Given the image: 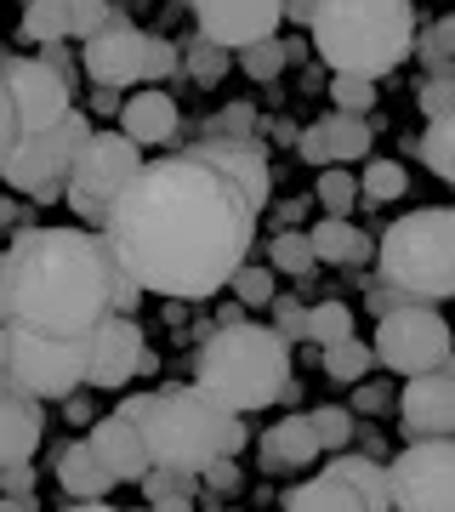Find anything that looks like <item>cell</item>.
Here are the masks:
<instances>
[{
	"label": "cell",
	"mask_w": 455,
	"mask_h": 512,
	"mask_svg": "<svg viewBox=\"0 0 455 512\" xmlns=\"http://www.w3.org/2000/svg\"><path fill=\"white\" fill-rule=\"evenodd\" d=\"M251 103H228V109L217 114V131H211V137H251Z\"/></svg>",
	"instance_id": "cell-44"
},
{
	"label": "cell",
	"mask_w": 455,
	"mask_h": 512,
	"mask_svg": "<svg viewBox=\"0 0 455 512\" xmlns=\"http://www.w3.org/2000/svg\"><path fill=\"white\" fill-rule=\"evenodd\" d=\"M137 484H143L148 501H171V495H194V490H200V484H194V473H177V467H148Z\"/></svg>",
	"instance_id": "cell-39"
},
{
	"label": "cell",
	"mask_w": 455,
	"mask_h": 512,
	"mask_svg": "<svg viewBox=\"0 0 455 512\" xmlns=\"http://www.w3.org/2000/svg\"><path fill=\"white\" fill-rule=\"evenodd\" d=\"M364 194L370 200H399L404 194V165L399 160H364Z\"/></svg>",
	"instance_id": "cell-37"
},
{
	"label": "cell",
	"mask_w": 455,
	"mask_h": 512,
	"mask_svg": "<svg viewBox=\"0 0 455 512\" xmlns=\"http://www.w3.org/2000/svg\"><path fill=\"white\" fill-rule=\"evenodd\" d=\"M319 131H325L330 165H353L370 154V126H364L359 114H330V120H319Z\"/></svg>",
	"instance_id": "cell-26"
},
{
	"label": "cell",
	"mask_w": 455,
	"mask_h": 512,
	"mask_svg": "<svg viewBox=\"0 0 455 512\" xmlns=\"http://www.w3.org/2000/svg\"><path fill=\"white\" fill-rule=\"evenodd\" d=\"M194 382L217 404H228L234 416L268 410L291 387V342L273 325H245V319L239 325H222L200 348V376Z\"/></svg>",
	"instance_id": "cell-5"
},
{
	"label": "cell",
	"mask_w": 455,
	"mask_h": 512,
	"mask_svg": "<svg viewBox=\"0 0 455 512\" xmlns=\"http://www.w3.org/2000/svg\"><path fill=\"white\" fill-rule=\"evenodd\" d=\"M273 330L296 342V336H308V308L296 302V296H273Z\"/></svg>",
	"instance_id": "cell-43"
},
{
	"label": "cell",
	"mask_w": 455,
	"mask_h": 512,
	"mask_svg": "<svg viewBox=\"0 0 455 512\" xmlns=\"http://www.w3.org/2000/svg\"><path fill=\"white\" fill-rule=\"evenodd\" d=\"M91 143V120L80 109H69L57 126L46 131H29L12 143V154L0 160V183L29 194V200H57L63 188H69V165L74 154Z\"/></svg>",
	"instance_id": "cell-8"
},
{
	"label": "cell",
	"mask_w": 455,
	"mask_h": 512,
	"mask_svg": "<svg viewBox=\"0 0 455 512\" xmlns=\"http://www.w3.org/2000/svg\"><path fill=\"white\" fill-rule=\"evenodd\" d=\"M308 29L336 74L376 80L399 69L416 46V6L410 0H319V18Z\"/></svg>",
	"instance_id": "cell-4"
},
{
	"label": "cell",
	"mask_w": 455,
	"mask_h": 512,
	"mask_svg": "<svg viewBox=\"0 0 455 512\" xmlns=\"http://www.w3.org/2000/svg\"><path fill=\"white\" fill-rule=\"evenodd\" d=\"M40 433H46V416H40V404H35V399H23V393H0V467L35 461Z\"/></svg>",
	"instance_id": "cell-19"
},
{
	"label": "cell",
	"mask_w": 455,
	"mask_h": 512,
	"mask_svg": "<svg viewBox=\"0 0 455 512\" xmlns=\"http://www.w3.org/2000/svg\"><path fill=\"white\" fill-rule=\"evenodd\" d=\"M262 456H268V467H308V461L319 456V433H313V421L308 416H285L268 433Z\"/></svg>",
	"instance_id": "cell-23"
},
{
	"label": "cell",
	"mask_w": 455,
	"mask_h": 512,
	"mask_svg": "<svg viewBox=\"0 0 455 512\" xmlns=\"http://www.w3.org/2000/svg\"><path fill=\"white\" fill-rule=\"evenodd\" d=\"M86 63L91 86H109V92H126V86H143V63H148V35L143 29H131L126 18H114L103 35L86 40Z\"/></svg>",
	"instance_id": "cell-15"
},
{
	"label": "cell",
	"mask_w": 455,
	"mask_h": 512,
	"mask_svg": "<svg viewBox=\"0 0 455 512\" xmlns=\"http://www.w3.org/2000/svg\"><path fill=\"white\" fill-rule=\"evenodd\" d=\"M182 69L194 74L200 86H217L222 74H228V52H222V46H211V40H194V46L182 52Z\"/></svg>",
	"instance_id": "cell-36"
},
{
	"label": "cell",
	"mask_w": 455,
	"mask_h": 512,
	"mask_svg": "<svg viewBox=\"0 0 455 512\" xmlns=\"http://www.w3.org/2000/svg\"><path fill=\"white\" fill-rule=\"evenodd\" d=\"M18 35H23V40H35V46H57V40H69V18H63V0H29V6H23Z\"/></svg>",
	"instance_id": "cell-27"
},
{
	"label": "cell",
	"mask_w": 455,
	"mask_h": 512,
	"mask_svg": "<svg viewBox=\"0 0 455 512\" xmlns=\"http://www.w3.org/2000/svg\"><path fill=\"white\" fill-rule=\"evenodd\" d=\"M18 143V109H12V92H6V74H0V160Z\"/></svg>",
	"instance_id": "cell-46"
},
{
	"label": "cell",
	"mask_w": 455,
	"mask_h": 512,
	"mask_svg": "<svg viewBox=\"0 0 455 512\" xmlns=\"http://www.w3.org/2000/svg\"><path fill=\"white\" fill-rule=\"evenodd\" d=\"M273 274H291V279H302V274H313V245H308V234H279L273 239Z\"/></svg>",
	"instance_id": "cell-35"
},
{
	"label": "cell",
	"mask_w": 455,
	"mask_h": 512,
	"mask_svg": "<svg viewBox=\"0 0 455 512\" xmlns=\"http://www.w3.org/2000/svg\"><path fill=\"white\" fill-rule=\"evenodd\" d=\"M0 512H29V501H23V495H12V501H0Z\"/></svg>",
	"instance_id": "cell-55"
},
{
	"label": "cell",
	"mask_w": 455,
	"mask_h": 512,
	"mask_svg": "<svg viewBox=\"0 0 455 512\" xmlns=\"http://www.w3.org/2000/svg\"><path fill=\"white\" fill-rule=\"evenodd\" d=\"M0 490H6V495H29V490H35L29 461H18V467H0Z\"/></svg>",
	"instance_id": "cell-48"
},
{
	"label": "cell",
	"mask_w": 455,
	"mask_h": 512,
	"mask_svg": "<svg viewBox=\"0 0 455 512\" xmlns=\"http://www.w3.org/2000/svg\"><path fill=\"white\" fill-rule=\"evenodd\" d=\"M0 325H12V279H6V251H0Z\"/></svg>",
	"instance_id": "cell-52"
},
{
	"label": "cell",
	"mask_w": 455,
	"mask_h": 512,
	"mask_svg": "<svg viewBox=\"0 0 455 512\" xmlns=\"http://www.w3.org/2000/svg\"><path fill=\"white\" fill-rule=\"evenodd\" d=\"M200 40L222 52H245L256 40H273L285 23V0H194Z\"/></svg>",
	"instance_id": "cell-13"
},
{
	"label": "cell",
	"mask_w": 455,
	"mask_h": 512,
	"mask_svg": "<svg viewBox=\"0 0 455 512\" xmlns=\"http://www.w3.org/2000/svg\"><path fill=\"white\" fill-rule=\"evenodd\" d=\"M63 512H120V507H109V501H74V507H63Z\"/></svg>",
	"instance_id": "cell-54"
},
{
	"label": "cell",
	"mask_w": 455,
	"mask_h": 512,
	"mask_svg": "<svg viewBox=\"0 0 455 512\" xmlns=\"http://www.w3.org/2000/svg\"><path fill=\"white\" fill-rule=\"evenodd\" d=\"M353 410H364V416H376V410H387V387H370V382H364L359 393H353Z\"/></svg>",
	"instance_id": "cell-50"
},
{
	"label": "cell",
	"mask_w": 455,
	"mask_h": 512,
	"mask_svg": "<svg viewBox=\"0 0 455 512\" xmlns=\"http://www.w3.org/2000/svg\"><path fill=\"white\" fill-rule=\"evenodd\" d=\"M376 365L399 370V376H427V370H444L450 359V325L438 319L433 308H421V302H404V308L382 313V325H376Z\"/></svg>",
	"instance_id": "cell-10"
},
{
	"label": "cell",
	"mask_w": 455,
	"mask_h": 512,
	"mask_svg": "<svg viewBox=\"0 0 455 512\" xmlns=\"http://www.w3.org/2000/svg\"><path fill=\"white\" fill-rule=\"evenodd\" d=\"M222 512H228V507H222Z\"/></svg>",
	"instance_id": "cell-58"
},
{
	"label": "cell",
	"mask_w": 455,
	"mask_h": 512,
	"mask_svg": "<svg viewBox=\"0 0 455 512\" xmlns=\"http://www.w3.org/2000/svg\"><path fill=\"white\" fill-rule=\"evenodd\" d=\"M256 205L194 148L143 165L103 222V245L143 291L200 302L245 268Z\"/></svg>",
	"instance_id": "cell-1"
},
{
	"label": "cell",
	"mask_w": 455,
	"mask_h": 512,
	"mask_svg": "<svg viewBox=\"0 0 455 512\" xmlns=\"http://www.w3.org/2000/svg\"><path fill=\"white\" fill-rule=\"evenodd\" d=\"M0 359L6 376L23 399H74V387L86 382V342H52L35 330L0 325Z\"/></svg>",
	"instance_id": "cell-9"
},
{
	"label": "cell",
	"mask_w": 455,
	"mask_h": 512,
	"mask_svg": "<svg viewBox=\"0 0 455 512\" xmlns=\"http://www.w3.org/2000/svg\"><path fill=\"white\" fill-rule=\"evenodd\" d=\"M330 478H342V484H353L359 490V501L370 512H393V495H387V467L382 461H370V456H336L330 461Z\"/></svg>",
	"instance_id": "cell-25"
},
{
	"label": "cell",
	"mask_w": 455,
	"mask_h": 512,
	"mask_svg": "<svg viewBox=\"0 0 455 512\" xmlns=\"http://www.w3.org/2000/svg\"><path fill=\"white\" fill-rule=\"evenodd\" d=\"M200 160H211L222 171V177H234L239 188H245V200L262 211L268 205V188H273V177H268V154L251 143V137H205L200 148H194Z\"/></svg>",
	"instance_id": "cell-17"
},
{
	"label": "cell",
	"mask_w": 455,
	"mask_h": 512,
	"mask_svg": "<svg viewBox=\"0 0 455 512\" xmlns=\"http://www.w3.org/2000/svg\"><path fill=\"white\" fill-rule=\"evenodd\" d=\"M0 74H6V92H12V109H18V137L29 131L57 126L69 103V80L57 69H46L40 57H0Z\"/></svg>",
	"instance_id": "cell-12"
},
{
	"label": "cell",
	"mask_w": 455,
	"mask_h": 512,
	"mask_svg": "<svg viewBox=\"0 0 455 512\" xmlns=\"http://www.w3.org/2000/svg\"><path fill=\"white\" fill-rule=\"evenodd\" d=\"M234 296H239V308H268L273 302V268H234Z\"/></svg>",
	"instance_id": "cell-38"
},
{
	"label": "cell",
	"mask_w": 455,
	"mask_h": 512,
	"mask_svg": "<svg viewBox=\"0 0 455 512\" xmlns=\"http://www.w3.org/2000/svg\"><path fill=\"white\" fill-rule=\"evenodd\" d=\"M342 336H353V308L347 302H319V308H308V342L330 348Z\"/></svg>",
	"instance_id": "cell-31"
},
{
	"label": "cell",
	"mask_w": 455,
	"mask_h": 512,
	"mask_svg": "<svg viewBox=\"0 0 455 512\" xmlns=\"http://www.w3.org/2000/svg\"><path fill=\"white\" fill-rule=\"evenodd\" d=\"M120 421H131L148 444V461L154 467H177V473H194L200 478L211 461L222 456H239L245 450V421L217 404L200 382L188 387H154V393H131L120 399L114 410Z\"/></svg>",
	"instance_id": "cell-3"
},
{
	"label": "cell",
	"mask_w": 455,
	"mask_h": 512,
	"mask_svg": "<svg viewBox=\"0 0 455 512\" xmlns=\"http://www.w3.org/2000/svg\"><path fill=\"white\" fill-rule=\"evenodd\" d=\"M57 484H63V490H69L74 501H109L120 478H114L109 467H103V461L91 456V444L80 439V444H69V450L57 456Z\"/></svg>",
	"instance_id": "cell-21"
},
{
	"label": "cell",
	"mask_w": 455,
	"mask_h": 512,
	"mask_svg": "<svg viewBox=\"0 0 455 512\" xmlns=\"http://www.w3.org/2000/svg\"><path fill=\"white\" fill-rule=\"evenodd\" d=\"M296 154L308 165H330V148H325V131H319V120H313L308 131H296Z\"/></svg>",
	"instance_id": "cell-47"
},
{
	"label": "cell",
	"mask_w": 455,
	"mask_h": 512,
	"mask_svg": "<svg viewBox=\"0 0 455 512\" xmlns=\"http://www.w3.org/2000/svg\"><path fill=\"white\" fill-rule=\"evenodd\" d=\"M421 114H427V120H444V114H455V69H450V74H433V80L421 86Z\"/></svg>",
	"instance_id": "cell-42"
},
{
	"label": "cell",
	"mask_w": 455,
	"mask_h": 512,
	"mask_svg": "<svg viewBox=\"0 0 455 512\" xmlns=\"http://www.w3.org/2000/svg\"><path fill=\"white\" fill-rule=\"evenodd\" d=\"M399 416L416 439H455V376L450 370H427V376H404Z\"/></svg>",
	"instance_id": "cell-16"
},
{
	"label": "cell",
	"mask_w": 455,
	"mask_h": 512,
	"mask_svg": "<svg viewBox=\"0 0 455 512\" xmlns=\"http://www.w3.org/2000/svg\"><path fill=\"white\" fill-rule=\"evenodd\" d=\"M154 512H194V501L188 495H171V501H154Z\"/></svg>",
	"instance_id": "cell-53"
},
{
	"label": "cell",
	"mask_w": 455,
	"mask_h": 512,
	"mask_svg": "<svg viewBox=\"0 0 455 512\" xmlns=\"http://www.w3.org/2000/svg\"><path fill=\"white\" fill-rule=\"evenodd\" d=\"M427 57L438 63V74H450V69H444V57H455V18H438L433 23V35H427Z\"/></svg>",
	"instance_id": "cell-45"
},
{
	"label": "cell",
	"mask_w": 455,
	"mask_h": 512,
	"mask_svg": "<svg viewBox=\"0 0 455 512\" xmlns=\"http://www.w3.org/2000/svg\"><path fill=\"white\" fill-rule=\"evenodd\" d=\"M114 274L103 234L91 228H23L6 245V279H12V325L52 336V342H86L114 313Z\"/></svg>",
	"instance_id": "cell-2"
},
{
	"label": "cell",
	"mask_w": 455,
	"mask_h": 512,
	"mask_svg": "<svg viewBox=\"0 0 455 512\" xmlns=\"http://www.w3.org/2000/svg\"><path fill=\"white\" fill-rule=\"evenodd\" d=\"M63 18H69V40H91L114 23V12L109 0H63Z\"/></svg>",
	"instance_id": "cell-34"
},
{
	"label": "cell",
	"mask_w": 455,
	"mask_h": 512,
	"mask_svg": "<svg viewBox=\"0 0 455 512\" xmlns=\"http://www.w3.org/2000/svg\"><path fill=\"white\" fill-rule=\"evenodd\" d=\"M330 103L336 114H370L376 109V80H364V74H330Z\"/></svg>",
	"instance_id": "cell-30"
},
{
	"label": "cell",
	"mask_w": 455,
	"mask_h": 512,
	"mask_svg": "<svg viewBox=\"0 0 455 512\" xmlns=\"http://www.w3.org/2000/svg\"><path fill=\"white\" fill-rule=\"evenodd\" d=\"M285 18H291V23H302V29H308V23L319 18V0H285Z\"/></svg>",
	"instance_id": "cell-51"
},
{
	"label": "cell",
	"mask_w": 455,
	"mask_h": 512,
	"mask_svg": "<svg viewBox=\"0 0 455 512\" xmlns=\"http://www.w3.org/2000/svg\"><path fill=\"white\" fill-rule=\"evenodd\" d=\"M285 512H370V507L359 501V490H353V484L319 473L313 484H296V490L285 495Z\"/></svg>",
	"instance_id": "cell-24"
},
{
	"label": "cell",
	"mask_w": 455,
	"mask_h": 512,
	"mask_svg": "<svg viewBox=\"0 0 455 512\" xmlns=\"http://www.w3.org/2000/svg\"><path fill=\"white\" fill-rule=\"evenodd\" d=\"M91 456L103 461L120 484H137V478L154 467L148 461V444H143V433L131 427V421H120V416H103V421H91Z\"/></svg>",
	"instance_id": "cell-18"
},
{
	"label": "cell",
	"mask_w": 455,
	"mask_h": 512,
	"mask_svg": "<svg viewBox=\"0 0 455 512\" xmlns=\"http://www.w3.org/2000/svg\"><path fill=\"white\" fill-rule=\"evenodd\" d=\"M148 512H154V507H148Z\"/></svg>",
	"instance_id": "cell-57"
},
{
	"label": "cell",
	"mask_w": 455,
	"mask_h": 512,
	"mask_svg": "<svg viewBox=\"0 0 455 512\" xmlns=\"http://www.w3.org/2000/svg\"><path fill=\"white\" fill-rule=\"evenodd\" d=\"M12 217H18V205H12V200H0V222H12Z\"/></svg>",
	"instance_id": "cell-56"
},
{
	"label": "cell",
	"mask_w": 455,
	"mask_h": 512,
	"mask_svg": "<svg viewBox=\"0 0 455 512\" xmlns=\"http://www.w3.org/2000/svg\"><path fill=\"white\" fill-rule=\"evenodd\" d=\"M382 279L410 302H438L455 296V211L444 205H421L410 217H399L382 234Z\"/></svg>",
	"instance_id": "cell-6"
},
{
	"label": "cell",
	"mask_w": 455,
	"mask_h": 512,
	"mask_svg": "<svg viewBox=\"0 0 455 512\" xmlns=\"http://www.w3.org/2000/svg\"><path fill=\"white\" fill-rule=\"evenodd\" d=\"M137 171H143V148L131 143L126 131H91V143L69 165V188H63V200L80 217V228L103 234L114 200L126 194V183Z\"/></svg>",
	"instance_id": "cell-7"
},
{
	"label": "cell",
	"mask_w": 455,
	"mask_h": 512,
	"mask_svg": "<svg viewBox=\"0 0 455 512\" xmlns=\"http://www.w3.org/2000/svg\"><path fill=\"white\" fill-rule=\"evenodd\" d=\"M370 365H376V353L364 348L359 336H342V342H330L325 348V376L330 382H364Z\"/></svg>",
	"instance_id": "cell-28"
},
{
	"label": "cell",
	"mask_w": 455,
	"mask_h": 512,
	"mask_svg": "<svg viewBox=\"0 0 455 512\" xmlns=\"http://www.w3.org/2000/svg\"><path fill=\"white\" fill-rule=\"evenodd\" d=\"M182 69V52L171 46V40L148 35V63H143V86H160V80H171V74Z\"/></svg>",
	"instance_id": "cell-41"
},
{
	"label": "cell",
	"mask_w": 455,
	"mask_h": 512,
	"mask_svg": "<svg viewBox=\"0 0 455 512\" xmlns=\"http://www.w3.org/2000/svg\"><path fill=\"white\" fill-rule=\"evenodd\" d=\"M308 245H313L319 262H342V268H353V262H364V256H376V245H370V239H364L347 217H325L308 234Z\"/></svg>",
	"instance_id": "cell-22"
},
{
	"label": "cell",
	"mask_w": 455,
	"mask_h": 512,
	"mask_svg": "<svg viewBox=\"0 0 455 512\" xmlns=\"http://www.w3.org/2000/svg\"><path fill=\"white\" fill-rule=\"evenodd\" d=\"M137 370H154V353H148L143 330L126 313H109L86 336V382L91 387H126Z\"/></svg>",
	"instance_id": "cell-14"
},
{
	"label": "cell",
	"mask_w": 455,
	"mask_h": 512,
	"mask_svg": "<svg viewBox=\"0 0 455 512\" xmlns=\"http://www.w3.org/2000/svg\"><path fill=\"white\" fill-rule=\"evenodd\" d=\"M239 57V74H251V80H273V74L291 63V46L273 35V40H256V46H245V52H234Z\"/></svg>",
	"instance_id": "cell-33"
},
{
	"label": "cell",
	"mask_w": 455,
	"mask_h": 512,
	"mask_svg": "<svg viewBox=\"0 0 455 512\" xmlns=\"http://www.w3.org/2000/svg\"><path fill=\"white\" fill-rule=\"evenodd\" d=\"M205 478H211V490H234V484H239V467H234V456L211 461V467H205Z\"/></svg>",
	"instance_id": "cell-49"
},
{
	"label": "cell",
	"mask_w": 455,
	"mask_h": 512,
	"mask_svg": "<svg viewBox=\"0 0 455 512\" xmlns=\"http://www.w3.org/2000/svg\"><path fill=\"white\" fill-rule=\"evenodd\" d=\"M120 131H126L137 148L171 143V137H177V103H171V92H131L126 103H120Z\"/></svg>",
	"instance_id": "cell-20"
},
{
	"label": "cell",
	"mask_w": 455,
	"mask_h": 512,
	"mask_svg": "<svg viewBox=\"0 0 455 512\" xmlns=\"http://www.w3.org/2000/svg\"><path fill=\"white\" fill-rule=\"evenodd\" d=\"M393 512H455V439H416L387 461Z\"/></svg>",
	"instance_id": "cell-11"
},
{
	"label": "cell",
	"mask_w": 455,
	"mask_h": 512,
	"mask_svg": "<svg viewBox=\"0 0 455 512\" xmlns=\"http://www.w3.org/2000/svg\"><path fill=\"white\" fill-rule=\"evenodd\" d=\"M353 200H359V177H353L347 165H325V171H319V205H325L330 217H347Z\"/></svg>",
	"instance_id": "cell-32"
},
{
	"label": "cell",
	"mask_w": 455,
	"mask_h": 512,
	"mask_svg": "<svg viewBox=\"0 0 455 512\" xmlns=\"http://www.w3.org/2000/svg\"><path fill=\"white\" fill-rule=\"evenodd\" d=\"M313 433H319V450H330V456H342L347 439H353V416L347 410H313Z\"/></svg>",
	"instance_id": "cell-40"
},
{
	"label": "cell",
	"mask_w": 455,
	"mask_h": 512,
	"mask_svg": "<svg viewBox=\"0 0 455 512\" xmlns=\"http://www.w3.org/2000/svg\"><path fill=\"white\" fill-rule=\"evenodd\" d=\"M421 160L433 165V177L455 183V114H444V120L427 126V137H421Z\"/></svg>",
	"instance_id": "cell-29"
}]
</instances>
